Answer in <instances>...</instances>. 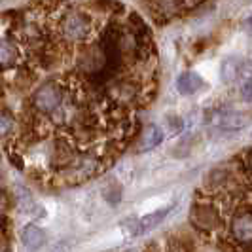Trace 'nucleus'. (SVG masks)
Segmentation results:
<instances>
[{
	"label": "nucleus",
	"mask_w": 252,
	"mask_h": 252,
	"mask_svg": "<svg viewBox=\"0 0 252 252\" xmlns=\"http://www.w3.org/2000/svg\"><path fill=\"white\" fill-rule=\"evenodd\" d=\"M243 29H245L247 32H251V34H252V15L245 19V23H243Z\"/></svg>",
	"instance_id": "nucleus-16"
},
{
	"label": "nucleus",
	"mask_w": 252,
	"mask_h": 252,
	"mask_svg": "<svg viewBox=\"0 0 252 252\" xmlns=\"http://www.w3.org/2000/svg\"><path fill=\"white\" fill-rule=\"evenodd\" d=\"M203 86H205V82L197 72H184L178 76L177 80V89L180 95H193L199 89H203Z\"/></svg>",
	"instance_id": "nucleus-9"
},
{
	"label": "nucleus",
	"mask_w": 252,
	"mask_h": 252,
	"mask_svg": "<svg viewBox=\"0 0 252 252\" xmlns=\"http://www.w3.org/2000/svg\"><path fill=\"white\" fill-rule=\"evenodd\" d=\"M165 122H167V126H169V129H171L173 135H177V133L182 131V120H180L178 116H167Z\"/></svg>",
	"instance_id": "nucleus-14"
},
{
	"label": "nucleus",
	"mask_w": 252,
	"mask_h": 252,
	"mask_svg": "<svg viewBox=\"0 0 252 252\" xmlns=\"http://www.w3.org/2000/svg\"><path fill=\"white\" fill-rule=\"evenodd\" d=\"M249 169H251V173H252V154L249 156Z\"/></svg>",
	"instance_id": "nucleus-19"
},
{
	"label": "nucleus",
	"mask_w": 252,
	"mask_h": 252,
	"mask_svg": "<svg viewBox=\"0 0 252 252\" xmlns=\"http://www.w3.org/2000/svg\"><path fill=\"white\" fill-rule=\"evenodd\" d=\"M17 59V50L12 42L8 40H0V66L6 68V66H12Z\"/></svg>",
	"instance_id": "nucleus-11"
},
{
	"label": "nucleus",
	"mask_w": 252,
	"mask_h": 252,
	"mask_svg": "<svg viewBox=\"0 0 252 252\" xmlns=\"http://www.w3.org/2000/svg\"><path fill=\"white\" fill-rule=\"evenodd\" d=\"M102 195H104V199L110 203V205H116V203L120 201V197H122V189L118 188L116 184H112V186H108V188L102 191Z\"/></svg>",
	"instance_id": "nucleus-13"
},
{
	"label": "nucleus",
	"mask_w": 252,
	"mask_h": 252,
	"mask_svg": "<svg viewBox=\"0 0 252 252\" xmlns=\"http://www.w3.org/2000/svg\"><path fill=\"white\" fill-rule=\"evenodd\" d=\"M175 205L171 203L169 207H163V209H158V211H154V213H150V215L142 216L139 220V235L140 233H146V231H150V229H154L156 226H159L161 222H163L165 218H167V215L171 213V209H173Z\"/></svg>",
	"instance_id": "nucleus-10"
},
{
	"label": "nucleus",
	"mask_w": 252,
	"mask_h": 252,
	"mask_svg": "<svg viewBox=\"0 0 252 252\" xmlns=\"http://www.w3.org/2000/svg\"><path fill=\"white\" fill-rule=\"evenodd\" d=\"M6 207V199H4V195L0 193V209H4Z\"/></svg>",
	"instance_id": "nucleus-18"
},
{
	"label": "nucleus",
	"mask_w": 252,
	"mask_h": 252,
	"mask_svg": "<svg viewBox=\"0 0 252 252\" xmlns=\"http://www.w3.org/2000/svg\"><path fill=\"white\" fill-rule=\"evenodd\" d=\"M163 140V133L158 126H148L139 139V144H137V152L139 154H144V152L154 150L156 146H159V142Z\"/></svg>",
	"instance_id": "nucleus-8"
},
{
	"label": "nucleus",
	"mask_w": 252,
	"mask_h": 252,
	"mask_svg": "<svg viewBox=\"0 0 252 252\" xmlns=\"http://www.w3.org/2000/svg\"><path fill=\"white\" fill-rule=\"evenodd\" d=\"M241 97H243V101L252 102V80H247L241 84Z\"/></svg>",
	"instance_id": "nucleus-15"
},
{
	"label": "nucleus",
	"mask_w": 252,
	"mask_h": 252,
	"mask_svg": "<svg viewBox=\"0 0 252 252\" xmlns=\"http://www.w3.org/2000/svg\"><path fill=\"white\" fill-rule=\"evenodd\" d=\"M189 220L199 231H205V233L216 229L218 224H220V216H218L215 207H211V205H195V207H191Z\"/></svg>",
	"instance_id": "nucleus-3"
},
{
	"label": "nucleus",
	"mask_w": 252,
	"mask_h": 252,
	"mask_svg": "<svg viewBox=\"0 0 252 252\" xmlns=\"http://www.w3.org/2000/svg\"><path fill=\"white\" fill-rule=\"evenodd\" d=\"M243 72V61L237 55H227L220 64V78L224 84H233Z\"/></svg>",
	"instance_id": "nucleus-7"
},
{
	"label": "nucleus",
	"mask_w": 252,
	"mask_h": 252,
	"mask_svg": "<svg viewBox=\"0 0 252 252\" xmlns=\"http://www.w3.org/2000/svg\"><path fill=\"white\" fill-rule=\"evenodd\" d=\"M211 122L216 127H220L222 131H241L243 127L251 124V116L245 112H235V110H222V112H215Z\"/></svg>",
	"instance_id": "nucleus-4"
},
{
	"label": "nucleus",
	"mask_w": 252,
	"mask_h": 252,
	"mask_svg": "<svg viewBox=\"0 0 252 252\" xmlns=\"http://www.w3.org/2000/svg\"><path fill=\"white\" fill-rule=\"evenodd\" d=\"M231 233H233V237L239 241V243H245V245L252 243V215L251 213H243V215L233 218V222H231Z\"/></svg>",
	"instance_id": "nucleus-5"
},
{
	"label": "nucleus",
	"mask_w": 252,
	"mask_h": 252,
	"mask_svg": "<svg viewBox=\"0 0 252 252\" xmlns=\"http://www.w3.org/2000/svg\"><path fill=\"white\" fill-rule=\"evenodd\" d=\"M59 32L68 42H84L91 34V19L86 12H68L59 21Z\"/></svg>",
	"instance_id": "nucleus-1"
},
{
	"label": "nucleus",
	"mask_w": 252,
	"mask_h": 252,
	"mask_svg": "<svg viewBox=\"0 0 252 252\" xmlns=\"http://www.w3.org/2000/svg\"><path fill=\"white\" fill-rule=\"evenodd\" d=\"M12 129H13L12 114L0 110V139H2V137H6V135H10V133H12Z\"/></svg>",
	"instance_id": "nucleus-12"
},
{
	"label": "nucleus",
	"mask_w": 252,
	"mask_h": 252,
	"mask_svg": "<svg viewBox=\"0 0 252 252\" xmlns=\"http://www.w3.org/2000/svg\"><path fill=\"white\" fill-rule=\"evenodd\" d=\"M0 252H10L8 247H6V243H2V241H0Z\"/></svg>",
	"instance_id": "nucleus-17"
},
{
	"label": "nucleus",
	"mask_w": 252,
	"mask_h": 252,
	"mask_svg": "<svg viewBox=\"0 0 252 252\" xmlns=\"http://www.w3.org/2000/svg\"><path fill=\"white\" fill-rule=\"evenodd\" d=\"M61 102H63V93H61L59 86L53 84V82L40 86L34 91V95H32V106L36 108L38 112H55L61 106Z\"/></svg>",
	"instance_id": "nucleus-2"
},
{
	"label": "nucleus",
	"mask_w": 252,
	"mask_h": 252,
	"mask_svg": "<svg viewBox=\"0 0 252 252\" xmlns=\"http://www.w3.org/2000/svg\"><path fill=\"white\" fill-rule=\"evenodd\" d=\"M21 243H23V247H25L29 252H36L40 251L42 247H44V243H46V233L40 229L38 226H25L21 229Z\"/></svg>",
	"instance_id": "nucleus-6"
}]
</instances>
